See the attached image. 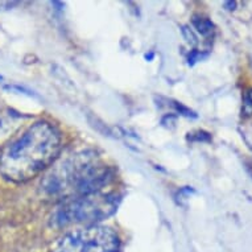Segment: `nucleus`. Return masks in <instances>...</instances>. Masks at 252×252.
<instances>
[{"instance_id": "1", "label": "nucleus", "mask_w": 252, "mask_h": 252, "mask_svg": "<svg viewBox=\"0 0 252 252\" xmlns=\"http://www.w3.org/2000/svg\"><path fill=\"white\" fill-rule=\"evenodd\" d=\"M62 148L56 126L40 120L0 152V174L12 182H25L52 165Z\"/></svg>"}, {"instance_id": "2", "label": "nucleus", "mask_w": 252, "mask_h": 252, "mask_svg": "<svg viewBox=\"0 0 252 252\" xmlns=\"http://www.w3.org/2000/svg\"><path fill=\"white\" fill-rule=\"evenodd\" d=\"M114 178V170L91 151L71 155L52 168L41 182L48 195L62 199L102 193Z\"/></svg>"}, {"instance_id": "3", "label": "nucleus", "mask_w": 252, "mask_h": 252, "mask_svg": "<svg viewBox=\"0 0 252 252\" xmlns=\"http://www.w3.org/2000/svg\"><path fill=\"white\" fill-rule=\"evenodd\" d=\"M118 207V197L106 193L81 195L65 199L53 214L58 226L70 223H94L107 218Z\"/></svg>"}, {"instance_id": "4", "label": "nucleus", "mask_w": 252, "mask_h": 252, "mask_svg": "<svg viewBox=\"0 0 252 252\" xmlns=\"http://www.w3.org/2000/svg\"><path fill=\"white\" fill-rule=\"evenodd\" d=\"M52 252H120V240L112 228L91 224L61 238Z\"/></svg>"}, {"instance_id": "5", "label": "nucleus", "mask_w": 252, "mask_h": 252, "mask_svg": "<svg viewBox=\"0 0 252 252\" xmlns=\"http://www.w3.org/2000/svg\"><path fill=\"white\" fill-rule=\"evenodd\" d=\"M191 24L197 29V32L199 34H202L205 37H209L211 34L214 33L215 25L213 24V21L207 17L199 16V15H194L193 19H191Z\"/></svg>"}, {"instance_id": "6", "label": "nucleus", "mask_w": 252, "mask_h": 252, "mask_svg": "<svg viewBox=\"0 0 252 252\" xmlns=\"http://www.w3.org/2000/svg\"><path fill=\"white\" fill-rule=\"evenodd\" d=\"M242 115L246 116V118L252 115V89H247V90L244 91Z\"/></svg>"}, {"instance_id": "7", "label": "nucleus", "mask_w": 252, "mask_h": 252, "mask_svg": "<svg viewBox=\"0 0 252 252\" xmlns=\"http://www.w3.org/2000/svg\"><path fill=\"white\" fill-rule=\"evenodd\" d=\"M207 56H209L207 52H202V50H191L190 53H189V56H188V63L193 66L195 62L202 61L203 58H206Z\"/></svg>"}, {"instance_id": "8", "label": "nucleus", "mask_w": 252, "mask_h": 252, "mask_svg": "<svg viewBox=\"0 0 252 252\" xmlns=\"http://www.w3.org/2000/svg\"><path fill=\"white\" fill-rule=\"evenodd\" d=\"M173 106L176 108V111L180 112L181 115L186 116V118H197V114L194 111H191L190 108L185 107L184 104L178 103V102H173Z\"/></svg>"}, {"instance_id": "9", "label": "nucleus", "mask_w": 252, "mask_h": 252, "mask_svg": "<svg viewBox=\"0 0 252 252\" xmlns=\"http://www.w3.org/2000/svg\"><path fill=\"white\" fill-rule=\"evenodd\" d=\"M189 139L193 141H211V135L206 131H198V132L191 133V136H189Z\"/></svg>"}, {"instance_id": "10", "label": "nucleus", "mask_w": 252, "mask_h": 252, "mask_svg": "<svg viewBox=\"0 0 252 252\" xmlns=\"http://www.w3.org/2000/svg\"><path fill=\"white\" fill-rule=\"evenodd\" d=\"M182 32H184V36L186 37V41H189L190 44H195V42H197V37H195L194 33L191 32V29H189L188 27H184Z\"/></svg>"}, {"instance_id": "11", "label": "nucleus", "mask_w": 252, "mask_h": 252, "mask_svg": "<svg viewBox=\"0 0 252 252\" xmlns=\"http://www.w3.org/2000/svg\"><path fill=\"white\" fill-rule=\"evenodd\" d=\"M224 8L227 11H234L236 8V1H226L224 3Z\"/></svg>"}, {"instance_id": "12", "label": "nucleus", "mask_w": 252, "mask_h": 252, "mask_svg": "<svg viewBox=\"0 0 252 252\" xmlns=\"http://www.w3.org/2000/svg\"><path fill=\"white\" fill-rule=\"evenodd\" d=\"M145 58H147V60H149V61H151V60H152V58H153V53L145 54Z\"/></svg>"}, {"instance_id": "13", "label": "nucleus", "mask_w": 252, "mask_h": 252, "mask_svg": "<svg viewBox=\"0 0 252 252\" xmlns=\"http://www.w3.org/2000/svg\"><path fill=\"white\" fill-rule=\"evenodd\" d=\"M1 79H3V77H1V75H0V81H1Z\"/></svg>"}]
</instances>
